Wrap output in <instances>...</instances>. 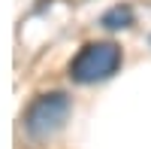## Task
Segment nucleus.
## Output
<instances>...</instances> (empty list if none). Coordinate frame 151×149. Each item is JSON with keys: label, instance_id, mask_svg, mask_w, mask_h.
Returning <instances> with one entry per match:
<instances>
[{"label": "nucleus", "instance_id": "nucleus-1", "mask_svg": "<svg viewBox=\"0 0 151 149\" xmlns=\"http://www.w3.org/2000/svg\"><path fill=\"white\" fill-rule=\"evenodd\" d=\"M121 46L112 43V40H97V43H85L76 58L70 61V79L79 82V85H91V82H103L112 79L115 73L121 70Z\"/></svg>", "mask_w": 151, "mask_h": 149}, {"label": "nucleus", "instance_id": "nucleus-2", "mask_svg": "<svg viewBox=\"0 0 151 149\" xmlns=\"http://www.w3.org/2000/svg\"><path fill=\"white\" fill-rule=\"evenodd\" d=\"M70 113H73L70 97L64 91H48V94H40L30 101L27 113H24V128L33 140H45L67 125Z\"/></svg>", "mask_w": 151, "mask_h": 149}, {"label": "nucleus", "instance_id": "nucleus-3", "mask_svg": "<svg viewBox=\"0 0 151 149\" xmlns=\"http://www.w3.org/2000/svg\"><path fill=\"white\" fill-rule=\"evenodd\" d=\"M100 24H103L106 31L130 28V24H133V9H130L127 3H118V6H112V9H106L103 15H100Z\"/></svg>", "mask_w": 151, "mask_h": 149}]
</instances>
